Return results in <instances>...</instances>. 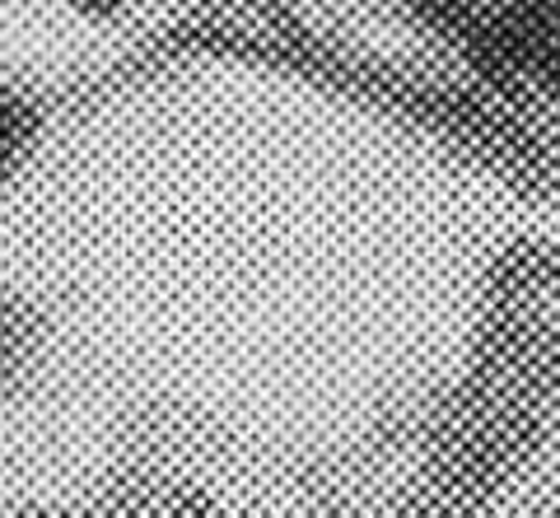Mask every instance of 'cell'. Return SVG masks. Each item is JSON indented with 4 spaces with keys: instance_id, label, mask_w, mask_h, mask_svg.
I'll return each mask as SVG.
<instances>
[{
    "instance_id": "1",
    "label": "cell",
    "mask_w": 560,
    "mask_h": 518,
    "mask_svg": "<svg viewBox=\"0 0 560 518\" xmlns=\"http://www.w3.org/2000/svg\"><path fill=\"white\" fill-rule=\"evenodd\" d=\"M337 71L434 108H504L560 80V0H257Z\"/></svg>"
}]
</instances>
